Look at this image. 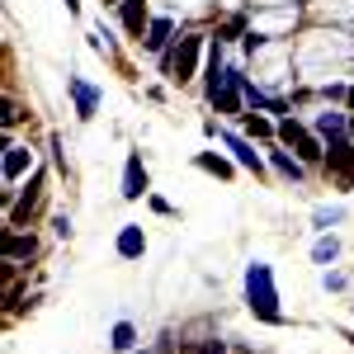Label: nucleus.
I'll return each mask as SVG.
<instances>
[{"label": "nucleus", "mask_w": 354, "mask_h": 354, "mask_svg": "<svg viewBox=\"0 0 354 354\" xmlns=\"http://www.w3.org/2000/svg\"><path fill=\"white\" fill-rule=\"evenodd\" d=\"M345 128H350V118H345V113H335V109H326L322 118H317V133H322V137H340Z\"/></svg>", "instance_id": "obj_16"}, {"label": "nucleus", "mask_w": 354, "mask_h": 354, "mask_svg": "<svg viewBox=\"0 0 354 354\" xmlns=\"http://www.w3.org/2000/svg\"><path fill=\"white\" fill-rule=\"evenodd\" d=\"M245 307H250L260 322H270V326L283 322V312H279V288H274V270H270V265H245Z\"/></svg>", "instance_id": "obj_1"}, {"label": "nucleus", "mask_w": 354, "mask_h": 354, "mask_svg": "<svg viewBox=\"0 0 354 354\" xmlns=\"http://www.w3.org/2000/svg\"><path fill=\"white\" fill-rule=\"evenodd\" d=\"M38 198H43V170H33V180H28V189L19 194L15 203H10V232H15V227H19V222H24L28 213H33V208H38Z\"/></svg>", "instance_id": "obj_5"}, {"label": "nucleus", "mask_w": 354, "mask_h": 354, "mask_svg": "<svg viewBox=\"0 0 354 354\" xmlns=\"http://www.w3.org/2000/svg\"><path fill=\"white\" fill-rule=\"evenodd\" d=\"M147 194V170H142V156H128V165H123V198H142Z\"/></svg>", "instance_id": "obj_8"}, {"label": "nucleus", "mask_w": 354, "mask_h": 354, "mask_svg": "<svg viewBox=\"0 0 354 354\" xmlns=\"http://www.w3.org/2000/svg\"><path fill=\"white\" fill-rule=\"evenodd\" d=\"M198 354H227V345H222V340H208V345H203Z\"/></svg>", "instance_id": "obj_21"}, {"label": "nucleus", "mask_w": 354, "mask_h": 354, "mask_svg": "<svg viewBox=\"0 0 354 354\" xmlns=\"http://www.w3.org/2000/svg\"><path fill=\"white\" fill-rule=\"evenodd\" d=\"M66 10H81V0H66Z\"/></svg>", "instance_id": "obj_22"}, {"label": "nucleus", "mask_w": 354, "mask_h": 354, "mask_svg": "<svg viewBox=\"0 0 354 354\" xmlns=\"http://www.w3.org/2000/svg\"><path fill=\"white\" fill-rule=\"evenodd\" d=\"M198 53H203V33H185V38L175 43V53L165 57V71H170L175 81H194V71H198Z\"/></svg>", "instance_id": "obj_3"}, {"label": "nucleus", "mask_w": 354, "mask_h": 354, "mask_svg": "<svg viewBox=\"0 0 354 354\" xmlns=\"http://www.w3.org/2000/svg\"><path fill=\"white\" fill-rule=\"evenodd\" d=\"M170 38H175V24H170V19H151V28H147L142 43H147V53H161Z\"/></svg>", "instance_id": "obj_13"}, {"label": "nucleus", "mask_w": 354, "mask_h": 354, "mask_svg": "<svg viewBox=\"0 0 354 354\" xmlns=\"http://www.w3.org/2000/svg\"><path fill=\"white\" fill-rule=\"evenodd\" d=\"M335 255H340V241H335V236H322V241L312 245V260H317V265H330Z\"/></svg>", "instance_id": "obj_17"}, {"label": "nucleus", "mask_w": 354, "mask_h": 354, "mask_svg": "<svg viewBox=\"0 0 354 354\" xmlns=\"http://www.w3.org/2000/svg\"><path fill=\"white\" fill-rule=\"evenodd\" d=\"M270 161H274V170H279V175H288V180H302V161L293 156V151L274 147V151H270Z\"/></svg>", "instance_id": "obj_14"}, {"label": "nucleus", "mask_w": 354, "mask_h": 354, "mask_svg": "<svg viewBox=\"0 0 354 354\" xmlns=\"http://www.w3.org/2000/svg\"><path fill=\"white\" fill-rule=\"evenodd\" d=\"M326 170L340 175V180H354V142H350V133L326 137Z\"/></svg>", "instance_id": "obj_4"}, {"label": "nucleus", "mask_w": 354, "mask_h": 354, "mask_svg": "<svg viewBox=\"0 0 354 354\" xmlns=\"http://www.w3.org/2000/svg\"><path fill=\"white\" fill-rule=\"evenodd\" d=\"M71 100H76V113H81V118H95V109H100V90H95V85L90 81H81V76H71Z\"/></svg>", "instance_id": "obj_6"}, {"label": "nucleus", "mask_w": 354, "mask_h": 354, "mask_svg": "<svg viewBox=\"0 0 354 354\" xmlns=\"http://www.w3.org/2000/svg\"><path fill=\"white\" fill-rule=\"evenodd\" d=\"M330 222H340V208H317V227H330Z\"/></svg>", "instance_id": "obj_20"}, {"label": "nucleus", "mask_w": 354, "mask_h": 354, "mask_svg": "<svg viewBox=\"0 0 354 354\" xmlns=\"http://www.w3.org/2000/svg\"><path fill=\"white\" fill-rule=\"evenodd\" d=\"M133 345H137L133 322H118V326H113V350H133Z\"/></svg>", "instance_id": "obj_18"}, {"label": "nucleus", "mask_w": 354, "mask_h": 354, "mask_svg": "<svg viewBox=\"0 0 354 354\" xmlns=\"http://www.w3.org/2000/svg\"><path fill=\"white\" fill-rule=\"evenodd\" d=\"M24 170H33V151H28V147H5V189H10Z\"/></svg>", "instance_id": "obj_9"}, {"label": "nucleus", "mask_w": 354, "mask_h": 354, "mask_svg": "<svg viewBox=\"0 0 354 354\" xmlns=\"http://www.w3.org/2000/svg\"><path fill=\"white\" fill-rule=\"evenodd\" d=\"M250 133H255V137H279V128H274L270 118H260V113H250Z\"/></svg>", "instance_id": "obj_19"}, {"label": "nucleus", "mask_w": 354, "mask_h": 354, "mask_svg": "<svg viewBox=\"0 0 354 354\" xmlns=\"http://www.w3.org/2000/svg\"><path fill=\"white\" fill-rule=\"evenodd\" d=\"M222 142H227V151L236 156V165H245V170H255V175L265 170V161L255 156V147H250V142H245L241 133H227V137H222Z\"/></svg>", "instance_id": "obj_7"}, {"label": "nucleus", "mask_w": 354, "mask_h": 354, "mask_svg": "<svg viewBox=\"0 0 354 354\" xmlns=\"http://www.w3.org/2000/svg\"><path fill=\"white\" fill-rule=\"evenodd\" d=\"M345 133H350V142H354V118H350V128H345Z\"/></svg>", "instance_id": "obj_23"}, {"label": "nucleus", "mask_w": 354, "mask_h": 354, "mask_svg": "<svg viewBox=\"0 0 354 354\" xmlns=\"http://www.w3.org/2000/svg\"><path fill=\"white\" fill-rule=\"evenodd\" d=\"M118 5H123V28L133 38H142V28H151L147 24V0H118Z\"/></svg>", "instance_id": "obj_11"}, {"label": "nucleus", "mask_w": 354, "mask_h": 354, "mask_svg": "<svg viewBox=\"0 0 354 354\" xmlns=\"http://www.w3.org/2000/svg\"><path fill=\"white\" fill-rule=\"evenodd\" d=\"M142 250H147V236H142V227H133V222H128V227L118 232V255H123V260H137Z\"/></svg>", "instance_id": "obj_12"}, {"label": "nucleus", "mask_w": 354, "mask_h": 354, "mask_svg": "<svg viewBox=\"0 0 354 354\" xmlns=\"http://www.w3.org/2000/svg\"><path fill=\"white\" fill-rule=\"evenodd\" d=\"M279 147H288V151H293L302 165L326 161V147H322V137L307 133V128H302V123H293V118H283V123H279Z\"/></svg>", "instance_id": "obj_2"}, {"label": "nucleus", "mask_w": 354, "mask_h": 354, "mask_svg": "<svg viewBox=\"0 0 354 354\" xmlns=\"http://www.w3.org/2000/svg\"><path fill=\"white\" fill-rule=\"evenodd\" d=\"M194 161H198V170H208V175H222V180L232 175V161H227V156H218V151H198Z\"/></svg>", "instance_id": "obj_15"}, {"label": "nucleus", "mask_w": 354, "mask_h": 354, "mask_svg": "<svg viewBox=\"0 0 354 354\" xmlns=\"http://www.w3.org/2000/svg\"><path fill=\"white\" fill-rule=\"evenodd\" d=\"M33 255H38V241H33V236L5 232V265H15V260H33Z\"/></svg>", "instance_id": "obj_10"}]
</instances>
